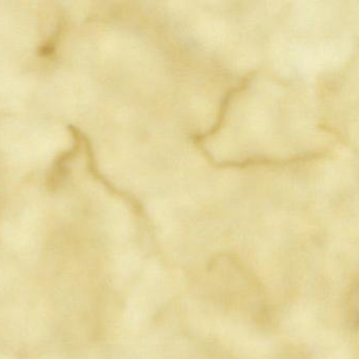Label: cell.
Here are the masks:
<instances>
[{
    "mask_svg": "<svg viewBox=\"0 0 359 359\" xmlns=\"http://www.w3.org/2000/svg\"><path fill=\"white\" fill-rule=\"evenodd\" d=\"M256 75H257V71H252V72L248 73V74L241 79V83H239L236 87L231 88V89L224 94L222 104H220L219 113H218L215 123L212 126L211 129L203 132V133L193 134V135L191 136V140H192L193 144H203V140H207V138L213 137L214 135L219 133L220 130L224 128V119H226V114H228L229 107H230L233 98H234L237 94L245 91V90L251 85L252 81L255 79Z\"/></svg>",
    "mask_w": 359,
    "mask_h": 359,
    "instance_id": "2",
    "label": "cell"
},
{
    "mask_svg": "<svg viewBox=\"0 0 359 359\" xmlns=\"http://www.w3.org/2000/svg\"><path fill=\"white\" fill-rule=\"evenodd\" d=\"M201 153L205 155L207 161L213 167L217 169H247L254 167H287V165H296V163H308V161H316V159L325 158L330 154V150L314 151V152L304 153V154L295 155L287 158H274L268 156H251L239 161H216L211 153L203 146V144H197Z\"/></svg>",
    "mask_w": 359,
    "mask_h": 359,
    "instance_id": "1",
    "label": "cell"
}]
</instances>
